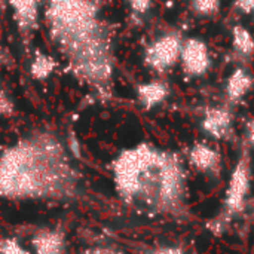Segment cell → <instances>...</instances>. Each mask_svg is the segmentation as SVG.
Segmentation results:
<instances>
[{"instance_id": "obj_13", "label": "cell", "mask_w": 254, "mask_h": 254, "mask_svg": "<svg viewBox=\"0 0 254 254\" xmlns=\"http://www.w3.org/2000/svg\"><path fill=\"white\" fill-rule=\"evenodd\" d=\"M0 254H33L24 249L16 240L4 238L0 240Z\"/></svg>"}, {"instance_id": "obj_5", "label": "cell", "mask_w": 254, "mask_h": 254, "mask_svg": "<svg viewBox=\"0 0 254 254\" xmlns=\"http://www.w3.org/2000/svg\"><path fill=\"white\" fill-rule=\"evenodd\" d=\"M180 63L183 73L190 77H201L211 68V54L208 45L201 37H189L183 40Z\"/></svg>"}, {"instance_id": "obj_9", "label": "cell", "mask_w": 254, "mask_h": 254, "mask_svg": "<svg viewBox=\"0 0 254 254\" xmlns=\"http://www.w3.org/2000/svg\"><path fill=\"white\" fill-rule=\"evenodd\" d=\"M253 88V76L249 70L238 67L235 68L226 79L225 83V92L229 101L238 103L241 101Z\"/></svg>"}, {"instance_id": "obj_11", "label": "cell", "mask_w": 254, "mask_h": 254, "mask_svg": "<svg viewBox=\"0 0 254 254\" xmlns=\"http://www.w3.org/2000/svg\"><path fill=\"white\" fill-rule=\"evenodd\" d=\"M232 46L241 57H252L254 54L253 33L241 24L234 25V28H232Z\"/></svg>"}, {"instance_id": "obj_2", "label": "cell", "mask_w": 254, "mask_h": 254, "mask_svg": "<svg viewBox=\"0 0 254 254\" xmlns=\"http://www.w3.org/2000/svg\"><path fill=\"white\" fill-rule=\"evenodd\" d=\"M77 171L61 144L49 137L16 143L0 155V198L63 201L76 193Z\"/></svg>"}, {"instance_id": "obj_17", "label": "cell", "mask_w": 254, "mask_h": 254, "mask_svg": "<svg viewBox=\"0 0 254 254\" xmlns=\"http://www.w3.org/2000/svg\"><path fill=\"white\" fill-rule=\"evenodd\" d=\"M246 134H247V140H249V143H250L252 146H254V119L247 124Z\"/></svg>"}, {"instance_id": "obj_15", "label": "cell", "mask_w": 254, "mask_h": 254, "mask_svg": "<svg viewBox=\"0 0 254 254\" xmlns=\"http://www.w3.org/2000/svg\"><path fill=\"white\" fill-rule=\"evenodd\" d=\"M235 7L243 13H254V0H235Z\"/></svg>"}, {"instance_id": "obj_1", "label": "cell", "mask_w": 254, "mask_h": 254, "mask_svg": "<svg viewBox=\"0 0 254 254\" xmlns=\"http://www.w3.org/2000/svg\"><path fill=\"white\" fill-rule=\"evenodd\" d=\"M122 202L147 216H177L185 208L186 174L176 152L141 143L124 150L112 165Z\"/></svg>"}, {"instance_id": "obj_10", "label": "cell", "mask_w": 254, "mask_h": 254, "mask_svg": "<svg viewBox=\"0 0 254 254\" xmlns=\"http://www.w3.org/2000/svg\"><path fill=\"white\" fill-rule=\"evenodd\" d=\"M170 94V89L167 86L165 82L161 80H155V82H149L140 86L138 89V97L140 101L144 107L152 109L158 104H161Z\"/></svg>"}, {"instance_id": "obj_8", "label": "cell", "mask_w": 254, "mask_h": 254, "mask_svg": "<svg viewBox=\"0 0 254 254\" xmlns=\"http://www.w3.org/2000/svg\"><path fill=\"white\" fill-rule=\"evenodd\" d=\"M34 254H65V238L60 231L45 229L31 240Z\"/></svg>"}, {"instance_id": "obj_12", "label": "cell", "mask_w": 254, "mask_h": 254, "mask_svg": "<svg viewBox=\"0 0 254 254\" xmlns=\"http://www.w3.org/2000/svg\"><path fill=\"white\" fill-rule=\"evenodd\" d=\"M192 10L199 16L216 15L220 9V0H192Z\"/></svg>"}, {"instance_id": "obj_6", "label": "cell", "mask_w": 254, "mask_h": 254, "mask_svg": "<svg viewBox=\"0 0 254 254\" xmlns=\"http://www.w3.org/2000/svg\"><path fill=\"white\" fill-rule=\"evenodd\" d=\"M232 124H234V115L228 107H208L201 119V128L202 131L214 138V140H225L232 132Z\"/></svg>"}, {"instance_id": "obj_16", "label": "cell", "mask_w": 254, "mask_h": 254, "mask_svg": "<svg viewBox=\"0 0 254 254\" xmlns=\"http://www.w3.org/2000/svg\"><path fill=\"white\" fill-rule=\"evenodd\" d=\"M129 1H131L132 9L135 12H138V13L146 12L150 7V4H152V0H129Z\"/></svg>"}, {"instance_id": "obj_3", "label": "cell", "mask_w": 254, "mask_h": 254, "mask_svg": "<svg viewBox=\"0 0 254 254\" xmlns=\"http://www.w3.org/2000/svg\"><path fill=\"white\" fill-rule=\"evenodd\" d=\"M250 188H252V159L249 152L244 150L231 174L225 193L223 210L208 225L213 234L220 235L228 228L232 217L244 210Z\"/></svg>"}, {"instance_id": "obj_18", "label": "cell", "mask_w": 254, "mask_h": 254, "mask_svg": "<svg viewBox=\"0 0 254 254\" xmlns=\"http://www.w3.org/2000/svg\"><path fill=\"white\" fill-rule=\"evenodd\" d=\"M89 254H122V253H119V252H116V250H113V249H95V250H92Z\"/></svg>"}, {"instance_id": "obj_7", "label": "cell", "mask_w": 254, "mask_h": 254, "mask_svg": "<svg viewBox=\"0 0 254 254\" xmlns=\"http://www.w3.org/2000/svg\"><path fill=\"white\" fill-rule=\"evenodd\" d=\"M189 164L202 174L216 176L222 170V155L207 143H195L189 152Z\"/></svg>"}, {"instance_id": "obj_14", "label": "cell", "mask_w": 254, "mask_h": 254, "mask_svg": "<svg viewBox=\"0 0 254 254\" xmlns=\"http://www.w3.org/2000/svg\"><path fill=\"white\" fill-rule=\"evenodd\" d=\"M143 254H186V252L182 249V247H173V246H168V247H161V249H155V250H150L147 253Z\"/></svg>"}, {"instance_id": "obj_4", "label": "cell", "mask_w": 254, "mask_h": 254, "mask_svg": "<svg viewBox=\"0 0 254 254\" xmlns=\"http://www.w3.org/2000/svg\"><path fill=\"white\" fill-rule=\"evenodd\" d=\"M183 37L179 33H168L156 39L146 51V63L156 71H165L180 61Z\"/></svg>"}]
</instances>
